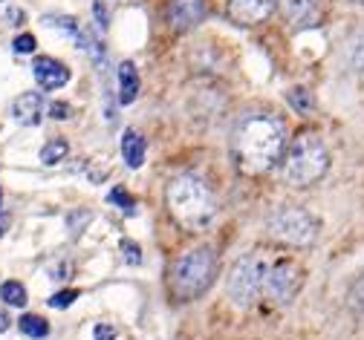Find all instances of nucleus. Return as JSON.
Here are the masks:
<instances>
[{
  "label": "nucleus",
  "mask_w": 364,
  "mask_h": 340,
  "mask_svg": "<svg viewBox=\"0 0 364 340\" xmlns=\"http://www.w3.org/2000/svg\"><path fill=\"white\" fill-rule=\"evenodd\" d=\"M237 162L246 173H263L275 165L287 148V130L272 116H252L237 133Z\"/></svg>",
  "instance_id": "nucleus-1"
},
{
  "label": "nucleus",
  "mask_w": 364,
  "mask_h": 340,
  "mask_svg": "<svg viewBox=\"0 0 364 340\" xmlns=\"http://www.w3.org/2000/svg\"><path fill=\"white\" fill-rule=\"evenodd\" d=\"M168 211L188 231H205L217 216L211 187L197 176H179L168 185Z\"/></svg>",
  "instance_id": "nucleus-2"
},
{
  "label": "nucleus",
  "mask_w": 364,
  "mask_h": 340,
  "mask_svg": "<svg viewBox=\"0 0 364 340\" xmlns=\"http://www.w3.org/2000/svg\"><path fill=\"white\" fill-rule=\"evenodd\" d=\"M327 168H330L327 144L318 136H312V133H304L289 144V150H287L284 179L292 187H306V185L321 179L327 173Z\"/></svg>",
  "instance_id": "nucleus-3"
},
{
  "label": "nucleus",
  "mask_w": 364,
  "mask_h": 340,
  "mask_svg": "<svg viewBox=\"0 0 364 340\" xmlns=\"http://www.w3.org/2000/svg\"><path fill=\"white\" fill-rule=\"evenodd\" d=\"M217 274V257L211 248H194L171 265V291L176 300H197L205 295Z\"/></svg>",
  "instance_id": "nucleus-4"
},
{
  "label": "nucleus",
  "mask_w": 364,
  "mask_h": 340,
  "mask_svg": "<svg viewBox=\"0 0 364 340\" xmlns=\"http://www.w3.org/2000/svg\"><path fill=\"white\" fill-rule=\"evenodd\" d=\"M263 271H266V260L260 254H246L235 263L225 291L235 300V306L249 309L257 303V297L263 295Z\"/></svg>",
  "instance_id": "nucleus-5"
},
{
  "label": "nucleus",
  "mask_w": 364,
  "mask_h": 340,
  "mask_svg": "<svg viewBox=\"0 0 364 340\" xmlns=\"http://www.w3.org/2000/svg\"><path fill=\"white\" fill-rule=\"evenodd\" d=\"M269 234L287 242V246H295V248H304V246H312L315 236H318V222L315 216H309L304 208H281L269 216Z\"/></svg>",
  "instance_id": "nucleus-6"
},
{
  "label": "nucleus",
  "mask_w": 364,
  "mask_h": 340,
  "mask_svg": "<svg viewBox=\"0 0 364 340\" xmlns=\"http://www.w3.org/2000/svg\"><path fill=\"white\" fill-rule=\"evenodd\" d=\"M298 288H301V268L292 260L281 257V260L266 263V271H263L266 297H272L275 303H289Z\"/></svg>",
  "instance_id": "nucleus-7"
},
{
  "label": "nucleus",
  "mask_w": 364,
  "mask_h": 340,
  "mask_svg": "<svg viewBox=\"0 0 364 340\" xmlns=\"http://www.w3.org/2000/svg\"><path fill=\"white\" fill-rule=\"evenodd\" d=\"M205 15H208L205 0H168V6H165V18H168L171 29H176V32L194 29Z\"/></svg>",
  "instance_id": "nucleus-8"
},
{
  "label": "nucleus",
  "mask_w": 364,
  "mask_h": 340,
  "mask_svg": "<svg viewBox=\"0 0 364 340\" xmlns=\"http://www.w3.org/2000/svg\"><path fill=\"white\" fill-rule=\"evenodd\" d=\"M275 9V0H229V18L237 26H255Z\"/></svg>",
  "instance_id": "nucleus-9"
},
{
  "label": "nucleus",
  "mask_w": 364,
  "mask_h": 340,
  "mask_svg": "<svg viewBox=\"0 0 364 340\" xmlns=\"http://www.w3.org/2000/svg\"><path fill=\"white\" fill-rule=\"evenodd\" d=\"M32 75H35V81H38V87H43V89H58V87H64L67 81H70V70L61 64V61H55V58H35V64H32Z\"/></svg>",
  "instance_id": "nucleus-10"
},
{
  "label": "nucleus",
  "mask_w": 364,
  "mask_h": 340,
  "mask_svg": "<svg viewBox=\"0 0 364 340\" xmlns=\"http://www.w3.org/2000/svg\"><path fill=\"white\" fill-rule=\"evenodd\" d=\"M12 116L23 127H35L41 121V116H43V99H41V92H23V95H18L15 104H12Z\"/></svg>",
  "instance_id": "nucleus-11"
},
{
  "label": "nucleus",
  "mask_w": 364,
  "mask_h": 340,
  "mask_svg": "<svg viewBox=\"0 0 364 340\" xmlns=\"http://www.w3.org/2000/svg\"><path fill=\"white\" fill-rule=\"evenodd\" d=\"M284 18L295 26H312L318 21V4L315 0H281Z\"/></svg>",
  "instance_id": "nucleus-12"
},
{
  "label": "nucleus",
  "mask_w": 364,
  "mask_h": 340,
  "mask_svg": "<svg viewBox=\"0 0 364 340\" xmlns=\"http://www.w3.org/2000/svg\"><path fill=\"white\" fill-rule=\"evenodd\" d=\"M139 95V72L133 61H122L119 67V104H133Z\"/></svg>",
  "instance_id": "nucleus-13"
},
{
  "label": "nucleus",
  "mask_w": 364,
  "mask_h": 340,
  "mask_svg": "<svg viewBox=\"0 0 364 340\" xmlns=\"http://www.w3.org/2000/svg\"><path fill=\"white\" fill-rule=\"evenodd\" d=\"M122 156L127 168H142L145 165V138L136 130H124L122 136Z\"/></svg>",
  "instance_id": "nucleus-14"
},
{
  "label": "nucleus",
  "mask_w": 364,
  "mask_h": 340,
  "mask_svg": "<svg viewBox=\"0 0 364 340\" xmlns=\"http://www.w3.org/2000/svg\"><path fill=\"white\" fill-rule=\"evenodd\" d=\"M43 26H50V29H58L61 35H70L75 43L84 40L81 29H78V21L75 18H64V15H50V18H43Z\"/></svg>",
  "instance_id": "nucleus-15"
},
{
  "label": "nucleus",
  "mask_w": 364,
  "mask_h": 340,
  "mask_svg": "<svg viewBox=\"0 0 364 340\" xmlns=\"http://www.w3.org/2000/svg\"><path fill=\"white\" fill-rule=\"evenodd\" d=\"M18 326H21V331L26 334V337H32V340H43L50 334V323L43 320V317H38V314H23L21 320H18Z\"/></svg>",
  "instance_id": "nucleus-16"
},
{
  "label": "nucleus",
  "mask_w": 364,
  "mask_h": 340,
  "mask_svg": "<svg viewBox=\"0 0 364 340\" xmlns=\"http://www.w3.org/2000/svg\"><path fill=\"white\" fill-rule=\"evenodd\" d=\"M0 300H4L6 306H26V288L18 283V280H6L4 285H0Z\"/></svg>",
  "instance_id": "nucleus-17"
},
{
  "label": "nucleus",
  "mask_w": 364,
  "mask_h": 340,
  "mask_svg": "<svg viewBox=\"0 0 364 340\" xmlns=\"http://www.w3.org/2000/svg\"><path fill=\"white\" fill-rule=\"evenodd\" d=\"M67 153H70L67 141H64V138H53V141H47V144L41 148V162H43V165H58V162L67 159Z\"/></svg>",
  "instance_id": "nucleus-18"
},
{
  "label": "nucleus",
  "mask_w": 364,
  "mask_h": 340,
  "mask_svg": "<svg viewBox=\"0 0 364 340\" xmlns=\"http://www.w3.org/2000/svg\"><path fill=\"white\" fill-rule=\"evenodd\" d=\"M107 199H110L116 208H122V214H124V216H136V199L130 197V193H127L124 187H113V190L107 193Z\"/></svg>",
  "instance_id": "nucleus-19"
},
{
  "label": "nucleus",
  "mask_w": 364,
  "mask_h": 340,
  "mask_svg": "<svg viewBox=\"0 0 364 340\" xmlns=\"http://www.w3.org/2000/svg\"><path fill=\"white\" fill-rule=\"evenodd\" d=\"M350 309L355 312L358 320H364V277H358L355 285L350 288Z\"/></svg>",
  "instance_id": "nucleus-20"
},
{
  "label": "nucleus",
  "mask_w": 364,
  "mask_h": 340,
  "mask_svg": "<svg viewBox=\"0 0 364 340\" xmlns=\"http://www.w3.org/2000/svg\"><path fill=\"white\" fill-rule=\"evenodd\" d=\"M289 107L298 113H309L312 110V95L306 89H292L289 92Z\"/></svg>",
  "instance_id": "nucleus-21"
},
{
  "label": "nucleus",
  "mask_w": 364,
  "mask_h": 340,
  "mask_svg": "<svg viewBox=\"0 0 364 340\" xmlns=\"http://www.w3.org/2000/svg\"><path fill=\"white\" fill-rule=\"evenodd\" d=\"M78 295H81L78 288H67V291H58V295H53V297H50V306H53V309H70V306L78 300Z\"/></svg>",
  "instance_id": "nucleus-22"
},
{
  "label": "nucleus",
  "mask_w": 364,
  "mask_h": 340,
  "mask_svg": "<svg viewBox=\"0 0 364 340\" xmlns=\"http://www.w3.org/2000/svg\"><path fill=\"white\" fill-rule=\"evenodd\" d=\"M90 219H93V216H90V211H73V214L67 216V228L73 231V236H78L81 228H84Z\"/></svg>",
  "instance_id": "nucleus-23"
},
{
  "label": "nucleus",
  "mask_w": 364,
  "mask_h": 340,
  "mask_svg": "<svg viewBox=\"0 0 364 340\" xmlns=\"http://www.w3.org/2000/svg\"><path fill=\"white\" fill-rule=\"evenodd\" d=\"M15 53L18 55H29V53H35V46H38V40H35V35H29V32H23V35H18L15 38Z\"/></svg>",
  "instance_id": "nucleus-24"
},
{
  "label": "nucleus",
  "mask_w": 364,
  "mask_h": 340,
  "mask_svg": "<svg viewBox=\"0 0 364 340\" xmlns=\"http://www.w3.org/2000/svg\"><path fill=\"white\" fill-rule=\"evenodd\" d=\"M122 251H124V260H127L130 265H139V263H142V251H139V246H136V242L124 239V242H122Z\"/></svg>",
  "instance_id": "nucleus-25"
},
{
  "label": "nucleus",
  "mask_w": 364,
  "mask_h": 340,
  "mask_svg": "<svg viewBox=\"0 0 364 340\" xmlns=\"http://www.w3.org/2000/svg\"><path fill=\"white\" fill-rule=\"evenodd\" d=\"M93 15H96V23H99V29H107V23H110V15H107V4H105V0H96V4H93Z\"/></svg>",
  "instance_id": "nucleus-26"
},
{
  "label": "nucleus",
  "mask_w": 364,
  "mask_h": 340,
  "mask_svg": "<svg viewBox=\"0 0 364 340\" xmlns=\"http://www.w3.org/2000/svg\"><path fill=\"white\" fill-rule=\"evenodd\" d=\"M93 340H116V329L110 323H99L93 329Z\"/></svg>",
  "instance_id": "nucleus-27"
},
{
  "label": "nucleus",
  "mask_w": 364,
  "mask_h": 340,
  "mask_svg": "<svg viewBox=\"0 0 364 340\" xmlns=\"http://www.w3.org/2000/svg\"><path fill=\"white\" fill-rule=\"evenodd\" d=\"M50 116L58 119V121L70 119V104H64V102H53V104H50Z\"/></svg>",
  "instance_id": "nucleus-28"
},
{
  "label": "nucleus",
  "mask_w": 364,
  "mask_h": 340,
  "mask_svg": "<svg viewBox=\"0 0 364 340\" xmlns=\"http://www.w3.org/2000/svg\"><path fill=\"white\" fill-rule=\"evenodd\" d=\"M9 222H12V219H9V214H0V236H4V234L9 231Z\"/></svg>",
  "instance_id": "nucleus-29"
},
{
  "label": "nucleus",
  "mask_w": 364,
  "mask_h": 340,
  "mask_svg": "<svg viewBox=\"0 0 364 340\" xmlns=\"http://www.w3.org/2000/svg\"><path fill=\"white\" fill-rule=\"evenodd\" d=\"M9 18H12V21H23V12H18V9H9Z\"/></svg>",
  "instance_id": "nucleus-30"
},
{
  "label": "nucleus",
  "mask_w": 364,
  "mask_h": 340,
  "mask_svg": "<svg viewBox=\"0 0 364 340\" xmlns=\"http://www.w3.org/2000/svg\"><path fill=\"white\" fill-rule=\"evenodd\" d=\"M6 326H9V320H6V314L0 312V331H6Z\"/></svg>",
  "instance_id": "nucleus-31"
},
{
  "label": "nucleus",
  "mask_w": 364,
  "mask_h": 340,
  "mask_svg": "<svg viewBox=\"0 0 364 340\" xmlns=\"http://www.w3.org/2000/svg\"><path fill=\"white\" fill-rule=\"evenodd\" d=\"M0 199H4V193H0Z\"/></svg>",
  "instance_id": "nucleus-32"
},
{
  "label": "nucleus",
  "mask_w": 364,
  "mask_h": 340,
  "mask_svg": "<svg viewBox=\"0 0 364 340\" xmlns=\"http://www.w3.org/2000/svg\"><path fill=\"white\" fill-rule=\"evenodd\" d=\"M358 4H364V0H358Z\"/></svg>",
  "instance_id": "nucleus-33"
}]
</instances>
